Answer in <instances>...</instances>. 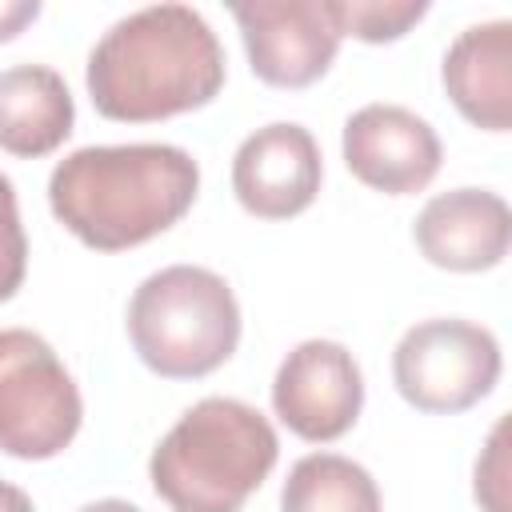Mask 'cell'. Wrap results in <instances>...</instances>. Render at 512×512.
Here are the masks:
<instances>
[{
  "label": "cell",
  "mask_w": 512,
  "mask_h": 512,
  "mask_svg": "<svg viewBox=\"0 0 512 512\" xmlns=\"http://www.w3.org/2000/svg\"><path fill=\"white\" fill-rule=\"evenodd\" d=\"M88 96L124 124L204 108L224 88V48L188 4H148L116 20L88 52Z\"/></svg>",
  "instance_id": "6da1fadb"
},
{
  "label": "cell",
  "mask_w": 512,
  "mask_h": 512,
  "mask_svg": "<svg viewBox=\"0 0 512 512\" xmlns=\"http://www.w3.org/2000/svg\"><path fill=\"white\" fill-rule=\"evenodd\" d=\"M196 188L200 168L176 144H88L52 168L48 204L80 244L120 252L168 232Z\"/></svg>",
  "instance_id": "7a4b0ae2"
},
{
  "label": "cell",
  "mask_w": 512,
  "mask_h": 512,
  "mask_svg": "<svg viewBox=\"0 0 512 512\" xmlns=\"http://www.w3.org/2000/svg\"><path fill=\"white\" fill-rule=\"evenodd\" d=\"M268 416L236 396L196 400L152 448L148 476L172 512H240L276 468Z\"/></svg>",
  "instance_id": "3957f363"
},
{
  "label": "cell",
  "mask_w": 512,
  "mask_h": 512,
  "mask_svg": "<svg viewBox=\"0 0 512 512\" xmlns=\"http://www.w3.org/2000/svg\"><path fill=\"white\" fill-rule=\"evenodd\" d=\"M128 336L144 368L164 380L216 372L240 344V304L224 276L200 264H168L128 300Z\"/></svg>",
  "instance_id": "277c9868"
},
{
  "label": "cell",
  "mask_w": 512,
  "mask_h": 512,
  "mask_svg": "<svg viewBox=\"0 0 512 512\" xmlns=\"http://www.w3.org/2000/svg\"><path fill=\"white\" fill-rule=\"evenodd\" d=\"M80 420V388L52 344L28 328H0V452L52 460L76 440Z\"/></svg>",
  "instance_id": "5b68a950"
},
{
  "label": "cell",
  "mask_w": 512,
  "mask_h": 512,
  "mask_svg": "<svg viewBox=\"0 0 512 512\" xmlns=\"http://www.w3.org/2000/svg\"><path fill=\"white\" fill-rule=\"evenodd\" d=\"M500 340L472 320L436 316L412 324L392 352L396 392L420 412H464L500 380Z\"/></svg>",
  "instance_id": "8992f818"
},
{
  "label": "cell",
  "mask_w": 512,
  "mask_h": 512,
  "mask_svg": "<svg viewBox=\"0 0 512 512\" xmlns=\"http://www.w3.org/2000/svg\"><path fill=\"white\" fill-rule=\"evenodd\" d=\"M252 72L272 88H308L316 84L336 52L340 28L328 0H252L232 4Z\"/></svg>",
  "instance_id": "52a82bcc"
},
{
  "label": "cell",
  "mask_w": 512,
  "mask_h": 512,
  "mask_svg": "<svg viewBox=\"0 0 512 512\" xmlns=\"http://www.w3.org/2000/svg\"><path fill=\"white\" fill-rule=\"evenodd\" d=\"M272 408L300 440H340L364 408V376L356 356L336 340H300L276 368Z\"/></svg>",
  "instance_id": "ba28073f"
},
{
  "label": "cell",
  "mask_w": 512,
  "mask_h": 512,
  "mask_svg": "<svg viewBox=\"0 0 512 512\" xmlns=\"http://www.w3.org/2000/svg\"><path fill=\"white\" fill-rule=\"evenodd\" d=\"M344 164L348 172L388 196H412L440 172L436 128L404 104H364L344 120Z\"/></svg>",
  "instance_id": "9c48e42d"
},
{
  "label": "cell",
  "mask_w": 512,
  "mask_h": 512,
  "mask_svg": "<svg viewBox=\"0 0 512 512\" xmlns=\"http://www.w3.org/2000/svg\"><path fill=\"white\" fill-rule=\"evenodd\" d=\"M324 180L316 136L296 120H276L240 140L232 156V192L260 220L300 216Z\"/></svg>",
  "instance_id": "30bf717a"
},
{
  "label": "cell",
  "mask_w": 512,
  "mask_h": 512,
  "mask_svg": "<svg viewBox=\"0 0 512 512\" xmlns=\"http://www.w3.org/2000/svg\"><path fill=\"white\" fill-rule=\"evenodd\" d=\"M412 240L420 256L448 272H488L508 256L512 212L500 192L488 188H452L432 196L416 224Z\"/></svg>",
  "instance_id": "8fae6325"
},
{
  "label": "cell",
  "mask_w": 512,
  "mask_h": 512,
  "mask_svg": "<svg viewBox=\"0 0 512 512\" xmlns=\"http://www.w3.org/2000/svg\"><path fill=\"white\" fill-rule=\"evenodd\" d=\"M440 80L456 112L484 128L508 132L512 128V24L488 20L464 28L440 64Z\"/></svg>",
  "instance_id": "7c38bea8"
},
{
  "label": "cell",
  "mask_w": 512,
  "mask_h": 512,
  "mask_svg": "<svg viewBox=\"0 0 512 512\" xmlns=\"http://www.w3.org/2000/svg\"><path fill=\"white\" fill-rule=\"evenodd\" d=\"M76 124L64 76L48 64H12L0 72V148L24 160L56 152Z\"/></svg>",
  "instance_id": "4fadbf2b"
},
{
  "label": "cell",
  "mask_w": 512,
  "mask_h": 512,
  "mask_svg": "<svg viewBox=\"0 0 512 512\" xmlns=\"http://www.w3.org/2000/svg\"><path fill=\"white\" fill-rule=\"evenodd\" d=\"M280 512H380L372 472L340 452H308L288 468Z\"/></svg>",
  "instance_id": "5bb4252c"
},
{
  "label": "cell",
  "mask_w": 512,
  "mask_h": 512,
  "mask_svg": "<svg viewBox=\"0 0 512 512\" xmlns=\"http://www.w3.org/2000/svg\"><path fill=\"white\" fill-rule=\"evenodd\" d=\"M328 4L340 36H356L364 44L400 40L428 12L424 0H328Z\"/></svg>",
  "instance_id": "9a60e30c"
},
{
  "label": "cell",
  "mask_w": 512,
  "mask_h": 512,
  "mask_svg": "<svg viewBox=\"0 0 512 512\" xmlns=\"http://www.w3.org/2000/svg\"><path fill=\"white\" fill-rule=\"evenodd\" d=\"M24 272H28V236L20 224L16 188L0 172V304L16 296V288L24 284Z\"/></svg>",
  "instance_id": "2e32d148"
},
{
  "label": "cell",
  "mask_w": 512,
  "mask_h": 512,
  "mask_svg": "<svg viewBox=\"0 0 512 512\" xmlns=\"http://www.w3.org/2000/svg\"><path fill=\"white\" fill-rule=\"evenodd\" d=\"M504 436H508V420H496L480 460H476V500L484 504V512H508V496H504V480H508V452H504Z\"/></svg>",
  "instance_id": "e0dca14e"
},
{
  "label": "cell",
  "mask_w": 512,
  "mask_h": 512,
  "mask_svg": "<svg viewBox=\"0 0 512 512\" xmlns=\"http://www.w3.org/2000/svg\"><path fill=\"white\" fill-rule=\"evenodd\" d=\"M40 16V0H0V44L16 40Z\"/></svg>",
  "instance_id": "ac0fdd59"
},
{
  "label": "cell",
  "mask_w": 512,
  "mask_h": 512,
  "mask_svg": "<svg viewBox=\"0 0 512 512\" xmlns=\"http://www.w3.org/2000/svg\"><path fill=\"white\" fill-rule=\"evenodd\" d=\"M0 512H32L28 492L16 488V484H8V480H0Z\"/></svg>",
  "instance_id": "d6986e66"
},
{
  "label": "cell",
  "mask_w": 512,
  "mask_h": 512,
  "mask_svg": "<svg viewBox=\"0 0 512 512\" xmlns=\"http://www.w3.org/2000/svg\"><path fill=\"white\" fill-rule=\"evenodd\" d=\"M76 512H140V508H136V504H128V500L108 496V500H92V504H84V508H76Z\"/></svg>",
  "instance_id": "ffe728a7"
}]
</instances>
